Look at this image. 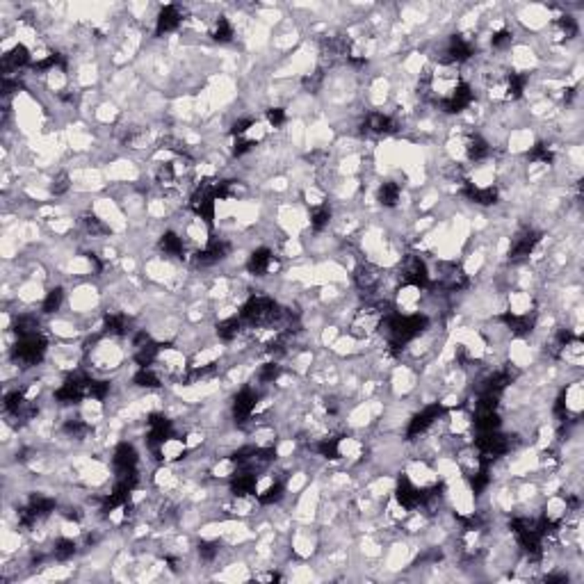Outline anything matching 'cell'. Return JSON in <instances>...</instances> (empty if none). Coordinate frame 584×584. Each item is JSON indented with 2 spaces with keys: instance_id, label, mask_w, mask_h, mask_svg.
<instances>
[{
  "instance_id": "obj_1",
  "label": "cell",
  "mask_w": 584,
  "mask_h": 584,
  "mask_svg": "<svg viewBox=\"0 0 584 584\" xmlns=\"http://www.w3.org/2000/svg\"><path fill=\"white\" fill-rule=\"evenodd\" d=\"M48 352V340L44 333L27 338H16V345L12 347V361L16 363V368H34L44 361Z\"/></svg>"
},
{
  "instance_id": "obj_2",
  "label": "cell",
  "mask_w": 584,
  "mask_h": 584,
  "mask_svg": "<svg viewBox=\"0 0 584 584\" xmlns=\"http://www.w3.org/2000/svg\"><path fill=\"white\" fill-rule=\"evenodd\" d=\"M383 279H386V274L381 272V267L374 265V262H370V260L361 262V265L354 269V286L368 299H374L377 292L381 290Z\"/></svg>"
},
{
  "instance_id": "obj_3",
  "label": "cell",
  "mask_w": 584,
  "mask_h": 584,
  "mask_svg": "<svg viewBox=\"0 0 584 584\" xmlns=\"http://www.w3.org/2000/svg\"><path fill=\"white\" fill-rule=\"evenodd\" d=\"M260 395L256 386H242L238 393H235L233 402H231V411H233V420L238 425H247L249 420H254L256 409H258Z\"/></svg>"
},
{
  "instance_id": "obj_4",
  "label": "cell",
  "mask_w": 584,
  "mask_h": 584,
  "mask_svg": "<svg viewBox=\"0 0 584 584\" xmlns=\"http://www.w3.org/2000/svg\"><path fill=\"white\" fill-rule=\"evenodd\" d=\"M440 416H443V404H440V402H434V404H427V407H423V409L416 413V416L409 420L407 438H409V440H416V438H420V436H425V434L438 423Z\"/></svg>"
},
{
  "instance_id": "obj_5",
  "label": "cell",
  "mask_w": 584,
  "mask_h": 584,
  "mask_svg": "<svg viewBox=\"0 0 584 584\" xmlns=\"http://www.w3.org/2000/svg\"><path fill=\"white\" fill-rule=\"evenodd\" d=\"M137 464H139V454L135 450V445L128 443V440L119 443L115 454H112V468H115L117 477L137 475Z\"/></svg>"
},
{
  "instance_id": "obj_6",
  "label": "cell",
  "mask_w": 584,
  "mask_h": 584,
  "mask_svg": "<svg viewBox=\"0 0 584 584\" xmlns=\"http://www.w3.org/2000/svg\"><path fill=\"white\" fill-rule=\"evenodd\" d=\"M247 269H249V274H254V276H265V274L276 272V269H279V262H276L274 249L258 247L251 256H249Z\"/></svg>"
},
{
  "instance_id": "obj_7",
  "label": "cell",
  "mask_w": 584,
  "mask_h": 584,
  "mask_svg": "<svg viewBox=\"0 0 584 584\" xmlns=\"http://www.w3.org/2000/svg\"><path fill=\"white\" fill-rule=\"evenodd\" d=\"M377 201L383 208H397L402 201V185L397 181H383L377 188Z\"/></svg>"
},
{
  "instance_id": "obj_8",
  "label": "cell",
  "mask_w": 584,
  "mask_h": 584,
  "mask_svg": "<svg viewBox=\"0 0 584 584\" xmlns=\"http://www.w3.org/2000/svg\"><path fill=\"white\" fill-rule=\"evenodd\" d=\"M181 23H183V16H181V12H178V7L167 5L165 10L158 14V19H155V32L169 34V32H174Z\"/></svg>"
},
{
  "instance_id": "obj_9",
  "label": "cell",
  "mask_w": 584,
  "mask_h": 584,
  "mask_svg": "<svg viewBox=\"0 0 584 584\" xmlns=\"http://www.w3.org/2000/svg\"><path fill=\"white\" fill-rule=\"evenodd\" d=\"M78 554V539H71V537H60L53 541V559L58 564H69Z\"/></svg>"
},
{
  "instance_id": "obj_10",
  "label": "cell",
  "mask_w": 584,
  "mask_h": 584,
  "mask_svg": "<svg viewBox=\"0 0 584 584\" xmlns=\"http://www.w3.org/2000/svg\"><path fill=\"white\" fill-rule=\"evenodd\" d=\"M158 247H160V251L165 254V258H183V254H185V242L181 235L174 231L162 233L158 240Z\"/></svg>"
},
{
  "instance_id": "obj_11",
  "label": "cell",
  "mask_w": 584,
  "mask_h": 584,
  "mask_svg": "<svg viewBox=\"0 0 584 584\" xmlns=\"http://www.w3.org/2000/svg\"><path fill=\"white\" fill-rule=\"evenodd\" d=\"M242 331H245V322H242L240 317H224L222 322L217 324V338L224 340V343H233V340H238V336H242Z\"/></svg>"
},
{
  "instance_id": "obj_12",
  "label": "cell",
  "mask_w": 584,
  "mask_h": 584,
  "mask_svg": "<svg viewBox=\"0 0 584 584\" xmlns=\"http://www.w3.org/2000/svg\"><path fill=\"white\" fill-rule=\"evenodd\" d=\"M185 450H188V445H185V438H167L165 443L160 445L158 450V457L160 461H165V464H174V461H178L185 454Z\"/></svg>"
},
{
  "instance_id": "obj_13",
  "label": "cell",
  "mask_w": 584,
  "mask_h": 584,
  "mask_svg": "<svg viewBox=\"0 0 584 584\" xmlns=\"http://www.w3.org/2000/svg\"><path fill=\"white\" fill-rule=\"evenodd\" d=\"M331 219H333V212L329 208V203L319 205V208H313L311 210V231H315V233L326 231L331 224Z\"/></svg>"
},
{
  "instance_id": "obj_14",
  "label": "cell",
  "mask_w": 584,
  "mask_h": 584,
  "mask_svg": "<svg viewBox=\"0 0 584 584\" xmlns=\"http://www.w3.org/2000/svg\"><path fill=\"white\" fill-rule=\"evenodd\" d=\"M62 302H64V290L62 288L48 290L46 297H44V304H41V313H44V315H53V313H58L62 308Z\"/></svg>"
},
{
  "instance_id": "obj_15",
  "label": "cell",
  "mask_w": 584,
  "mask_h": 584,
  "mask_svg": "<svg viewBox=\"0 0 584 584\" xmlns=\"http://www.w3.org/2000/svg\"><path fill=\"white\" fill-rule=\"evenodd\" d=\"M235 37V30H233V23L229 19L219 16L215 21V27H212V39L219 41V44H229V41Z\"/></svg>"
}]
</instances>
